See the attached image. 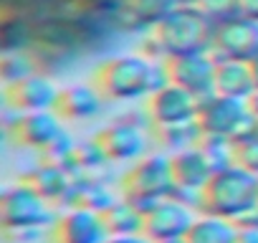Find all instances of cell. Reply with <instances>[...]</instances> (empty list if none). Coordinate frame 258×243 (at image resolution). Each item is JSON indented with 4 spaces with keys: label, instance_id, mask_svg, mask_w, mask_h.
<instances>
[{
    "label": "cell",
    "instance_id": "obj_1",
    "mask_svg": "<svg viewBox=\"0 0 258 243\" xmlns=\"http://www.w3.org/2000/svg\"><path fill=\"white\" fill-rule=\"evenodd\" d=\"M162 84H167L165 64L145 53L111 56L94 71V86L109 101L147 99Z\"/></svg>",
    "mask_w": 258,
    "mask_h": 243
},
{
    "label": "cell",
    "instance_id": "obj_2",
    "mask_svg": "<svg viewBox=\"0 0 258 243\" xmlns=\"http://www.w3.org/2000/svg\"><path fill=\"white\" fill-rule=\"evenodd\" d=\"M213 31L215 26L195 8V6H177L165 21H160L147 38L155 61L175 58V56H192V53H210L213 48Z\"/></svg>",
    "mask_w": 258,
    "mask_h": 243
},
{
    "label": "cell",
    "instance_id": "obj_3",
    "mask_svg": "<svg viewBox=\"0 0 258 243\" xmlns=\"http://www.w3.org/2000/svg\"><path fill=\"white\" fill-rule=\"evenodd\" d=\"M255 205H258V175L233 162L213 172L208 185L200 190L198 208L200 213L235 220Z\"/></svg>",
    "mask_w": 258,
    "mask_h": 243
},
{
    "label": "cell",
    "instance_id": "obj_4",
    "mask_svg": "<svg viewBox=\"0 0 258 243\" xmlns=\"http://www.w3.org/2000/svg\"><path fill=\"white\" fill-rule=\"evenodd\" d=\"M121 198L132 200L145 215L165 198L175 195V172H172V155L155 152L140 157L132 167L121 175Z\"/></svg>",
    "mask_w": 258,
    "mask_h": 243
},
{
    "label": "cell",
    "instance_id": "obj_5",
    "mask_svg": "<svg viewBox=\"0 0 258 243\" xmlns=\"http://www.w3.org/2000/svg\"><path fill=\"white\" fill-rule=\"evenodd\" d=\"M0 223L11 233H33L43 225H51V200H46L26 180L8 185L0 195Z\"/></svg>",
    "mask_w": 258,
    "mask_h": 243
},
{
    "label": "cell",
    "instance_id": "obj_6",
    "mask_svg": "<svg viewBox=\"0 0 258 243\" xmlns=\"http://www.w3.org/2000/svg\"><path fill=\"white\" fill-rule=\"evenodd\" d=\"M165 74L170 84L182 86L192 96L203 99L215 94V69L218 58L213 53H192V56H175L165 58Z\"/></svg>",
    "mask_w": 258,
    "mask_h": 243
},
{
    "label": "cell",
    "instance_id": "obj_7",
    "mask_svg": "<svg viewBox=\"0 0 258 243\" xmlns=\"http://www.w3.org/2000/svg\"><path fill=\"white\" fill-rule=\"evenodd\" d=\"M198 104H200L198 96L167 81L147 96V116L152 122V127L185 125V122L198 119Z\"/></svg>",
    "mask_w": 258,
    "mask_h": 243
},
{
    "label": "cell",
    "instance_id": "obj_8",
    "mask_svg": "<svg viewBox=\"0 0 258 243\" xmlns=\"http://www.w3.org/2000/svg\"><path fill=\"white\" fill-rule=\"evenodd\" d=\"M210 53L218 61H253L258 56V23L243 16L230 18L213 31Z\"/></svg>",
    "mask_w": 258,
    "mask_h": 243
},
{
    "label": "cell",
    "instance_id": "obj_9",
    "mask_svg": "<svg viewBox=\"0 0 258 243\" xmlns=\"http://www.w3.org/2000/svg\"><path fill=\"white\" fill-rule=\"evenodd\" d=\"M109 230L99 210L69 205L51 223V243H106Z\"/></svg>",
    "mask_w": 258,
    "mask_h": 243
},
{
    "label": "cell",
    "instance_id": "obj_10",
    "mask_svg": "<svg viewBox=\"0 0 258 243\" xmlns=\"http://www.w3.org/2000/svg\"><path fill=\"white\" fill-rule=\"evenodd\" d=\"M96 145L109 162H137L147 152V135L140 125L116 119L96 132Z\"/></svg>",
    "mask_w": 258,
    "mask_h": 243
},
{
    "label": "cell",
    "instance_id": "obj_11",
    "mask_svg": "<svg viewBox=\"0 0 258 243\" xmlns=\"http://www.w3.org/2000/svg\"><path fill=\"white\" fill-rule=\"evenodd\" d=\"M248 114L250 111L243 99L210 94V96H203L198 104V125H200L203 135H218V137L230 140Z\"/></svg>",
    "mask_w": 258,
    "mask_h": 243
},
{
    "label": "cell",
    "instance_id": "obj_12",
    "mask_svg": "<svg viewBox=\"0 0 258 243\" xmlns=\"http://www.w3.org/2000/svg\"><path fill=\"white\" fill-rule=\"evenodd\" d=\"M195 218L198 215H192L190 205H185L177 198H165L145 215V235L155 243L170 238H185Z\"/></svg>",
    "mask_w": 258,
    "mask_h": 243
},
{
    "label": "cell",
    "instance_id": "obj_13",
    "mask_svg": "<svg viewBox=\"0 0 258 243\" xmlns=\"http://www.w3.org/2000/svg\"><path fill=\"white\" fill-rule=\"evenodd\" d=\"M56 96H58V89L53 86V81L48 76H41V74H28L23 79L8 81L3 89V99L18 114L53 109Z\"/></svg>",
    "mask_w": 258,
    "mask_h": 243
},
{
    "label": "cell",
    "instance_id": "obj_14",
    "mask_svg": "<svg viewBox=\"0 0 258 243\" xmlns=\"http://www.w3.org/2000/svg\"><path fill=\"white\" fill-rule=\"evenodd\" d=\"M61 116L53 109L43 111H23L11 125V135L21 147H33V150H46L51 142H56L63 130H61Z\"/></svg>",
    "mask_w": 258,
    "mask_h": 243
},
{
    "label": "cell",
    "instance_id": "obj_15",
    "mask_svg": "<svg viewBox=\"0 0 258 243\" xmlns=\"http://www.w3.org/2000/svg\"><path fill=\"white\" fill-rule=\"evenodd\" d=\"M172 172H175V185H177L175 190L200 195V190L213 177L215 167L208 160V155L203 152V147L195 145V147H185L180 152H172Z\"/></svg>",
    "mask_w": 258,
    "mask_h": 243
},
{
    "label": "cell",
    "instance_id": "obj_16",
    "mask_svg": "<svg viewBox=\"0 0 258 243\" xmlns=\"http://www.w3.org/2000/svg\"><path fill=\"white\" fill-rule=\"evenodd\" d=\"M101 91L96 86H86V84H74V86H63L58 89L53 111L63 119V122H79V119H91L99 114L101 109Z\"/></svg>",
    "mask_w": 258,
    "mask_h": 243
},
{
    "label": "cell",
    "instance_id": "obj_17",
    "mask_svg": "<svg viewBox=\"0 0 258 243\" xmlns=\"http://www.w3.org/2000/svg\"><path fill=\"white\" fill-rule=\"evenodd\" d=\"M177 6L180 0H121L119 18L129 31H152Z\"/></svg>",
    "mask_w": 258,
    "mask_h": 243
},
{
    "label": "cell",
    "instance_id": "obj_18",
    "mask_svg": "<svg viewBox=\"0 0 258 243\" xmlns=\"http://www.w3.org/2000/svg\"><path fill=\"white\" fill-rule=\"evenodd\" d=\"M28 185H33L46 200L56 203V200H66L71 185H74V175L63 167V165H56V162H38L26 177H23Z\"/></svg>",
    "mask_w": 258,
    "mask_h": 243
},
{
    "label": "cell",
    "instance_id": "obj_19",
    "mask_svg": "<svg viewBox=\"0 0 258 243\" xmlns=\"http://www.w3.org/2000/svg\"><path fill=\"white\" fill-rule=\"evenodd\" d=\"M255 91L253 71L248 61H218L215 69V94L230 96V99H248Z\"/></svg>",
    "mask_w": 258,
    "mask_h": 243
},
{
    "label": "cell",
    "instance_id": "obj_20",
    "mask_svg": "<svg viewBox=\"0 0 258 243\" xmlns=\"http://www.w3.org/2000/svg\"><path fill=\"white\" fill-rule=\"evenodd\" d=\"M109 235H140L145 233V213L126 198L111 200L101 210Z\"/></svg>",
    "mask_w": 258,
    "mask_h": 243
},
{
    "label": "cell",
    "instance_id": "obj_21",
    "mask_svg": "<svg viewBox=\"0 0 258 243\" xmlns=\"http://www.w3.org/2000/svg\"><path fill=\"white\" fill-rule=\"evenodd\" d=\"M185 240L187 243H238V225L235 220L200 213L190 225Z\"/></svg>",
    "mask_w": 258,
    "mask_h": 243
},
{
    "label": "cell",
    "instance_id": "obj_22",
    "mask_svg": "<svg viewBox=\"0 0 258 243\" xmlns=\"http://www.w3.org/2000/svg\"><path fill=\"white\" fill-rule=\"evenodd\" d=\"M157 137L165 142V147H172L175 152L185 150V147H195L203 140V130L195 122H185V125H172V127H155Z\"/></svg>",
    "mask_w": 258,
    "mask_h": 243
},
{
    "label": "cell",
    "instance_id": "obj_23",
    "mask_svg": "<svg viewBox=\"0 0 258 243\" xmlns=\"http://www.w3.org/2000/svg\"><path fill=\"white\" fill-rule=\"evenodd\" d=\"M195 8H198L213 26H220V23H225V21L240 16L238 0H195Z\"/></svg>",
    "mask_w": 258,
    "mask_h": 243
},
{
    "label": "cell",
    "instance_id": "obj_24",
    "mask_svg": "<svg viewBox=\"0 0 258 243\" xmlns=\"http://www.w3.org/2000/svg\"><path fill=\"white\" fill-rule=\"evenodd\" d=\"M233 157H235V165H240V167L250 170L253 175H258V137L233 145Z\"/></svg>",
    "mask_w": 258,
    "mask_h": 243
},
{
    "label": "cell",
    "instance_id": "obj_25",
    "mask_svg": "<svg viewBox=\"0 0 258 243\" xmlns=\"http://www.w3.org/2000/svg\"><path fill=\"white\" fill-rule=\"evenodd\" d=\"M238 6H240V16L243 18L258 23V0H238Z\"/></svg>",
    "mask_w": 258,
    "mask_h": 243
},
{
    "label": "cell",
    "instance_id": "obj_26",
    "mask_svg": "<svg viewBox=\"0 0 258 243\" xmlns=\"http://www.w3.org/2000/svg\"><path fill=\"white\" fill-rule=\"evenodd\" d=\"M106 243H155V240H150L145 233H140V235H109Z\"/></svg>",
    "mask_w": 258,
    "mask_h": 243
},
{
    "label": "cell",
    "instance_id": "obj_27",
    "mask_svg": "<svg viewBox=\"0 0 258 243\" xmlns=\"http://www.w3.org/2000/svg\"><path fill=\"white\" fill-rule=\"evenodd\" d=\"M238 243H258V228H238Z\"/></svg>",
    "mask_w": 258,
    "mask_h": 243
},
{
    "label": "cell",
    "instance_id": "obj_28",
    "mask_svg": "<svg viewBox=\"0 0 258 243\" xmlns=\"http://www.w3.org/2000/svg\"><path fill=\"white\" fill-rule=\"evenodd\" d=\"M245 104H248V111H250V114L258 119V89H255V91H253V94L245 99Z\"/></svg>",
    "mask_w": 258,
    "mask_h": 243
},
{
    "label": "cell",
    "instance_id": "obj_29",
    "mask_svg": "<svg viewBox=\"0 0 258 243\" xmlns=\"http://www.w3.org/2000/svg\"><path fill=\"white\" fill-rule=\"evenodd\" d=\"M250 71H253V81H255V89H258V56L250 61Z\"/></svg>",
    "mask_w": 258,
    "mask_h": 243
},
{
    "label": "cell",
    "instance_id": "obj_30",
    "mask_svg": "<svg viewBox=\"0 0 258 243\" xmlns=\"http://www.w3.org/2000/svg\"><path fill=\"white\" fill-rule=\"evenodd\" d=\"M160 243H187L185 238H170V240H160Z\"/></svg>",
    "mask_w": 258,
    "mask_h": 243
}]
</instances>
